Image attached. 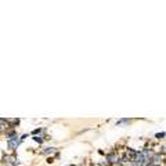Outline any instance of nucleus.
I'll use <instances>...</instances> for the list:
<instances>
[{"label": "nucleus", "instance_id": "nucleus-1", "mask_svg": "<svg viewBox=\"0 0 166 166\" xmlns=\"http://www.w3.org/2000/svg\"><path fill=\"white\" fill-rule=\"evenodd\" d=\"M18 143H19L18 136H15V137H14V140H11V138L8 140V147H10V148H15L17 145H18Z\"/></svg>", "mask_w": 166, "mask_h": 166}, {"label": "nucleus", "instance_id": "nucleus-2", "mask_svg": "<svg viewBox=\"0 0 166 166\" xmlns=\"http://www.w3.org/2000/svg\"><path fill=\"white\" fill-rule=\"evenodd\" d=\"M165 136H166L165 133H157V137H158V138H161V137H165Z\"/></svg>", "mask_w": 166, "mask_h": 166}, {"label": "nucleus", "instance_id": "nucleus-3", "mask_svg": "<svg viewBox=\"0 0 166 166\" xmlns=\"http://www.w3.org/2000/svg\"><path fill=\"white\" fill-rule=\"evenodd\" d=\"M35 138V141H38V143H42V138H39V137H33Z\"/></svg>", "mask_w": 166, "mask_h": 166}]
</instances>
